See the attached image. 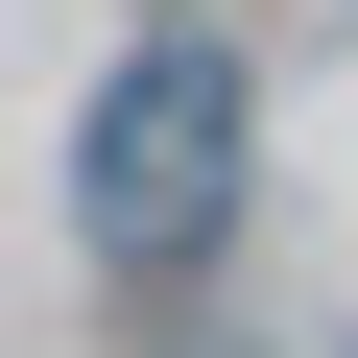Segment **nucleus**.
I'll list each match as a JSON object with an SVG mask.
<instances>
[{
    "mask_svg": "<svg viewBox=\"0 0 358 358\" xmlns=\"http://www.w3.org/2000/svg\"><path fill=\"white\" fill-rule=\"evenodd\" d=\"M239 143H263L239 48H215V24H143V48L96 72V120H72V215H96V263H120V287H192L215 215H239Z\"/></svg>",
    "mask_w": 358,
    "mask_h": 358,
    "instance_id": "1",
    "label": "nucleus"
}]
</instances>
